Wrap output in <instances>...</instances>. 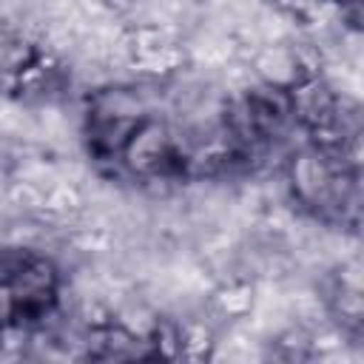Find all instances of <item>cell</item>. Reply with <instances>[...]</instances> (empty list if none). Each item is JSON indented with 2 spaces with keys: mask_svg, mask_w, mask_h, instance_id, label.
Returning a JSON list of instances; mask_svg holds the SVG:
<instances>
[{
  "mask_svg": "<svg viewBox=\"0 0 364 364\" xmlns=\"http://www.w3.org/2000/svg\"><path fill=\"white\" fill-rule=\"evenodd\" d=\"M154 111L156 105L151 102L142 80H105L100 85H91L80 105V136L88 159L100 168L119 165V154L128 136Z\"/></svg>",
  "mask_w": 364,
  "mask_h": 364,
  "instance_id": "cell-1",
  "label": "cell"
},
{
  "mask_svg": "<svg viewBox=\"0 0 364 364\" xmlns=\"http://www.w3.org/2000/svg\"><path fill=\"white\" fill-rule=\"evenodd\" d=\"M40 51L43 46L26 20L0 17V82L23 74L40 57Z\"/></svg>",
  "mask_w": 364,
  "mask_h": 364,
  "instance_id": "cell-2",
  "label": "cell"
},
{
  "mask_svg": "<svg viewBox=\"0 0 364 364\" xmlns=\"http://www.w3.org/2000/svg\"><path fill=\"white\" fill-rule=\"evenodd\" d=\"M219 333L205 318H179V358L188 361H208L216 353Z\"/></svg>",
  "mask_w": 364,
  "mask_h": 364,
  "instance_id": "cell-3",
  "label": "cell"
},
{
  "mask_svg": "<svg viewBox=\"0 0 364 364\" xmlns=\"http://www.w3.org/2000/svg\"><path fill=\"white\" fill-rule=\"evenodd\" d=\"M17 321V293L9 282L0 279V327H9Z\"/></svg>",
  "mask_w": 364,
  "mask_h": 364,
  "instance_id": "cell-4",
  "label": "cell"
},
{
  "mask_svg": "<svg viewBox=\"0 0 364 364\" xmlns=\"http://www.w3.org/2000/svg\"><path fill=\"white\" fill-rule=\"evenodd\" d=\"M114 17H128V14H134L136 11V6L142 3V0H100Z\"/></svg>",
  "mask_w": 364,
  "mask_h": 364,
  "instance_id": "cell-5",
  "label": "cell"
}]
</instances>
